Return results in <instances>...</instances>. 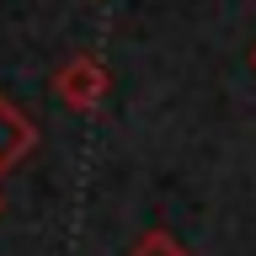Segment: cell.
<instances>
[{
    "label": "cell",
    "mask_w": 256,
    "mask_h": 256,
    "mask_svg": "<svg viewBox=\"0 0 256 256\" xmlns=\"http://www.w3.org/2000/svg\"><path fill=\"white\" fill-rule=\"evenodd\" d=\"M54 91H59V102L70 112H96L102 102H107V64L96 59V54H75V59L59 64V75H54Z\"/></svg>",
    "instance_id": "1"
},
{
    "label": "cell",
    "mask_w": 256,
    "mask_h": 256,
    "mask_svg": "<svg viewBox=\"0 0 256 256\" xmlns=\"http://www.w3.org/2000/svg\"><path fill=\"white\" fill-rule=\"evenodd\" d=\"M32 150H38V123L16 107L11 96H0V176L16 171Z\"/></svg>",
    "instance_id": "2"
},
{
    "label": "cell",
    "mask_w": 256,
    "mask_h": 256,
    "mask_svg": "<svg viewBox=\"0 0 256 256\" xmlns=\"http://www.w3.org/2000/svg\"><path fill=\"white\" fill-rule=\"evenodd\" d=\"M128 256H187V246H182L166 224H155V230H144V235L128 246Z\"/></svg>",
    "instance_id": "3"
},
{
    "label": "cell",
    "mask_w": 256,
    "mask_h": 256,
    "mask_svg": "<svg viewBox=\"0 0 256 256\" xmlns=\"http://www.w3.org/2000/svg\"><path fill=\"white\" fill-rule=\"evenodd\" d=\"M0 208H6V198H0Z\"/></svg>",
    "instance_id": "4"
},
{
    "label": "cell",
    "mask_w": 256,
    "mask_h": 256,
    "mask_svg": "<svg viewBox=\"0 0 256 256\" xmlns=\"http://www.w3.org/2000/svg\"><path fill=\"white\" fill-rule=\"evenodd\" d=\"M251 64H256V54H251Z\"/></svg>",
    "instance_id": "5"
}]
</instances>
